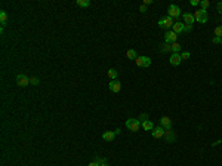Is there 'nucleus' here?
Listing matches in <instances>:
<instances>
[{
	"label": "nucleus",
	"instance_id": "f257e3e1",
	"mask_svg": "<svg viewBox=\"0 0 222 166\" xmlns=\"http://www.w3.org/2000/svg\"><path fill=\"white\" fill-rule=\"evenodd\" d=\"M192 15H194V19H195L198 24H206V22L209 21V13H207V10H204V9H197Z\"/></svg>",
	"mask_w": 222,
	"mask_h": 166
},
{
	"label": "nucleus",
	"instance_id": "f03ea898",
	"mask_svg": "<svg viewBox=\"0 0 222 166\" xmlns=\"http://www.w3.org/2000/svg\"><path fill=\"white\" fill-rule=\"evenodd\" d=\"M173 24H175V21H173V18H170L169 15H167V16H163L162 19H159V27H160V28H172Z\"/></svg>",
	"mask_w": 222,
	"mask_h": 166
},
{
	"label": "nucleus",
	"instance_id": "7ed1b4c3",
	"mask_svg": "<svg viewBox=\"0 0 222 166\" xmlns=\"http://www.w3.org/2000/svg\"><path fill=\"white\" fill-rule=\"evenodd\" d=\"M141 126H142V124H141V122H139L138 119H128V120H126V127H128L129 130H132V132H138Z\"/></svg>",
	"mask_w": 222,
	"mask_h": 166
},
{
	"label": "nucleus",
	"instance_id": "20e7f679",
	"mask_svg": "<svg viewBox=\"0 0 222 166\" xmlns=\"http://www.w3.org/2000/svg\"><path fill=\"white\" fill-rule=\"evenodd\" d=\"M167 12H169V16L170 18H179L182 13H181V7L178 4H170L167 7Z\"/></svg>",
	"mask_w": 222,
	"mask_h": 166
},
{
	"label": "nucleus",
	"instance_id": "39448f33",
	"mask_svg": "<svg viewBox=\"0 0 222 166\" xmlns=\"http://www.w3.org/2000/svg\"><path fill=\"white\" fill-rule=\"evenodd\" d=\"M135 62H136L138 67H144V68H147V67L151 65V59H150L148 56H138V58L135 59Z\"/></svg>",
	"mask_w": 222,
	"mask_h": 166
},
{
	"label": "nucleus",
	"instance_id": "423d86ee",
	"mask_svg": "<svg viewBox=\"0 0 222 166\" xmlns=\"http://www.w3.org/2000/svg\"><path fill=\"white\" fill-rule=\"evenodd\" d=\"M16 84H18V86H21V87H24V86L30 84V77H27L24 73L16 74Z\"/></svg>",
	"mask_w": 222,
	"mask_h": 166
},
{
	"label": "nucleus",
	"instance_id": "0eeeda50",
	"mask_svg": "<svg viewBox=\"0 0 222 166\" xmlns=\"http://www.w3.org/2000/svg\"><path fill=\"white\" fill-rule=\"evenodd\" d=\"M164 132H166V130H164L163 126H156V127L151 130V135H153L156 139H159V138H163V136H164Z\"/></svg>",
	"mask_w": 222,
	"mask_h": 166
},
{
	"label": "nucleus",
	"instance_id": "6e6552de",
	"mask_svg": "<svg viewBox=\"0 0 222 166\" xmlns=\"http://www.w3.org/2000/svg\"><path fill=\"white\" fill-rule=\"evenodd\" d=\"M178 39V34L172 30V31H167L166 34H164V43H169V44H172V43H175Z\"/></svg>",
	"mask_w": 222,
	"mask_h": 166
},
{
	"label": "nucleus",
	"instance_id": "1a4fd4ad",
	"mask_svg": "<svg viewBox=\"0 0 222 166\" xmlns=\"http://www.w3.org/2000/svg\"><path fill=\"white\" fill-rule=\"evenodd\" d=\"M160 126H163L166 130H170V129H172V120H170V117L163 116V117L160 119Z\"/></svg>",
	"mask_w": 222,
	"mask_h": 166
},
{
	"label": "nucleus",
	"instance_id": "9d476101",
	"mask_svg": "<svg viewBox=\"0 0 222 166\" xmlns=\"http://www.w3.org/2000/svg\"><path fill=\"white\" fill-rule=\"evenodd\" d=\"M108 87H110L111 92L117 93V92H120V89H122V83L119 82V80H111L110 84H108Z\"/></svg>",
	"mask_w": 222,
	"mask_h": 166
},
{
	"label": "nucleus",
	"instance_id": "9b49d317",
	"mask_svg": "<svg viewBox=\"0 0 222 166\" xmlns=\"http://www.w3.org/2000/svg\"><path fill=\"white\" fill-rule=\"evenodd\" d=\"M181 61H182L181 53H172V56L169 58V62H170V65H173V67H178V65L181 64Z\"/></svg>",
	"mask_w": 222,
	"mask_h": 166
},
{
	"label": "nucleus",
	"instance_id": "f8f14e48",
	"mask_svg": "<svg viewBox=\"0 0 222 166\" xmlns=\"http://www.w3.org/2000/svg\"><path fill=\"white\" fill-rule=\"evenodd\" d=\"M163 138L166 139V142H175L176 141V133L170 129V130H166L164 132V136Z\"/></svg>",
	"mask_w": 222,
	"mask_h": 166
},
{
	"label": "nucleus",
	"instance_id": "ddd939ff",
	"mask_svg": "<svg viewBox=\"0 0 222 166\" xmlns=\"http://www.w3.org/2000/svg\"><path fill=\"white\" fill-rule=\"evenodd\" d=\"M114 138H116V132H114V130H105V132L102 133V139H104V141L111 142V141H114Z\"/></svg>",
	"mask_w": 222,
	"mask_h": 166
},
{
	"label": "nucleus",
	"instance_id": "4468645a",
	"mask_svg": "<svg viewBox=\"0 0 222 166\" xmlns=\"http://www.w3.org/2000/svg\"><path fill=\"white\" fill-rule=\"evenodd\" d=\"M182 18H184V22H185L187 25H192V24L195 22V19H194V15H192V13H188V12H187V13H184V15H182Z\"/></svg>",
	"mask_w": 222,
	"mask_h": 166
},
{
	"label": "nucleus",
	"instance_id": "2eb2a0df",
	"mask_svg": "<svg viewBox=\"0 0 222 166\" xmlns=\"http://www.w3.org/2000/svg\"><path fill=\"white\" fill-rule=\"evenodd\" d=\"M172 28H173V31H175L176 34H179V33H184V31H185V24H184V22H175Z\"/></svg>",
	"mask_w": 222,
	"mask_h": 166
},
{
	"label": "nucleus",
	"instance_id": "dca6fc26",
	"mask_svg": "<svg viewBox=\"0 0 222 166\" xmlns=\"http://www.w3.org/2000/svg\"><path fill=\"white\" fill-rule=\"evenodd\" d=\"M6 22H7V13H6L4 10H0V24H1V31H3V28H4Z\"/></svg>",
	"mask_w": 222,
	"mask_h": 166
},
{
	"label": "nucleus",
	"instance_id": "f3484780",
	"mask_svg": "<svg viewBox=\"0 0 222 166\" xmlns=\"http://www.w3.org/2000/svg\"><path fill=\"white\" fill-rule=\"evenodd\" d=\"M107 74H108V77H110L111 80H117V76H119V71H117L116 68H110V70L107 71Z\"/></svg>",
	"mask_w": 222,
	"mask_h": 166
},
{
	"label": "nucleus",
	"instance_id": "a211bd4d",
	"mask_svg": "<svg viewBox=\"0 0 222 166\" xmlns=\"http://www.w3.org/2000/svg\"><path fill=\"white\" fill-rule=\"evenodd\" d=\"M141 124H142V127H144L145 130H153V129L156 127V126H154V123H153L151 120H145V122H142Z\"/></svg>",
	"mask_w": 222,
	"mask_h": 166
},
{
	"label": "nucleus",
	"instance_id": "6ab92c4d",
	"mask_svg": "<svg viewBox=\"0 0 222 166\" xmlns=\"http://www.w3.org/2000/svg\"><path fill=\"white\" fill-rule=\"evenodd\" d=\"M162 53H167V52H172V49H170V44L169 43H162L160 44V49H159Z\"/></svg>",
	"mask_w": 222,
	"mask_h": 166
},
{
	"label": "nucleus",
	"instance_id": "aec40b11",
	"mask_svg": "<svg viewBox=\"0 0 222 166\" xmlns=\"http://www.w3.org/2000/svg\"><path fill=\"white\" fill-rule=\"evenodd\" d=\"M126 56H128V59H136V58H138V53H136L135 49H129V50L126 52Z\"/></svg>",
	"mask_w": 222,
	"mask_h": 166
},
{
	"label": "nucleus",
	"instance_id": "412c9836",
	"mask_svg": "<svg viewBox=\"0 0 222 166\" xmlns=\"http://www.w3.org/2000/svg\"><path fill=\"white\" fill-rule=\"evenodd\" d=\"M170 49H172V52H173V53H179V52H181V49H182V46H181L178 42H175V43H172V44H170Z\"/></svg>",
	"mask_w": 222,
	"mask_h": 166
},
{
	"label": "nucleus",
	"instance_id": "4be33fe9",
	"mask_svg": "<svg viewBox=\"0 0 222 166\" xmlns=\"http://www.w3.org/2000/svg\"><path fill=\"white\" fill-rule=\"evenodd\" d=\"M76 4L80 6V7H89L90 6V0H77Z\"/></svg>",
	"mask_w": 222,
	"mask_h": 166
},
{
	"label": "nucleus",
	"instance_id": "5701e85b",
	"mask_svg": "<svg viewBox=\"0 0 222 166\" xmlns=\"http://www.w3.org/2000/svg\"><path fill=\"white\" fill-rule=\"evenodd\" d=\"M209 4H210L209 0H201V1H200V9H204V10H206V9L209 7Z\"/></svg>",
	"mask_w": 222,
	"mask_h": 166
},
{
	"label": "nucleus",
	"instance_id": "b1692460",
	"mask_svg": "<svg viewBox=\"0 0 222 166\" xmlns=\"http://www.w3.org/2000/svg\"><path fill=\"white\" fill-rule=\"evenodd\" d=\"M215 37H222V25H218L215 28Z\"/></svg>",
	"mask_w": 222,
	"mask_h": 166
},
{
	"label": "nucleus",
	"instance_id": "393cba45",
	"mask_svg": "<svg viewBox=\"0 0 222 166\" xmlns=\"http://www.w3.org/2000/svg\"><path fill=\"white\" fill-rule=\"evenodd\" d=\"M30 83H31V84H34V86H37V84L40 83V79H39V77H36V76H33V77H30Z\"/></svg>",
	"mask_w": 222,
	"mask_h": 166
},
{
	"label": "nucleus",
	"instance_id": "a878e982",
	"mask_svg": "<svg viewBox=\"0 0 222 166\" xmlns=\"http://www.w3.org/2000/svg\"><path fill=\"white\" fill-rule=\"evenodd\" d=\"M95 162H98L99 165H102V163H107V159H105V157H99V156H96V157H95Z\"/></svg>",
	"mask_w": 222,
	"mask_h": 166
},
{
	"label": "nucleus",
	"instance_id": "bb28decb",
	"mask_svg": "<svg viewBox=\"0 0 222 166\" xmlns=\"http://www.w3.org/2000/svg\"><path fill=\"white\" fill-rule=\"evenodd\" d=\"M190 56H191L190 52H182V53H181V58H182V59H188Z\"/></svg>",
	"mask_w": 222,
	"mask_h": 166
},
{
	"label": "nucleus",
	"instance_id": "cd10ccee",
	"mask_svg": "<svg viewBox=\"0 0 222 166\" xmlns=\"http://www.w3.org/2000/svg\"><path fill=\"white\" fill-rule=\"evenodd\" d=\"M147 117H148V116H147V114H141V117H139V122H141V123H142V122H145V120H148V119H147Z\"/></svg>",
	"mask_w": 222,
	"mask_h": 166
},
{
	"label": "nucleus",
	"instance_id": "c85d7f7f",
	"mask_svg": "<svg viewBox=\"0 0 222 166\" xmlns=\"http://www.w3.org/2000/svg\"><path fill=\"white\" fill-rule=\"evenodd\" d=\"M216 7H218V12H219V13L222 15V1H219V3L216 4Z\"/></svg>",
	"mask_w": 222,
	"mask_h": 166
},
{
	"label": "nucleus",
	"instance_id": "c756f323",
	"mask_svg": "<svg viewBox=\"0 0 222 166\" xmlns=\"http://www.w3.org/2000/svg\"><path fill=\"white\" fill-rule=\"evenodd\" d=\"M190 3H191L192 6H198V4H200V1H198V0H191Z\"/></svg>",
	"mask_w": 222,
	"mask_h": 166
},
{
	"label": "nucleus",
	"instance_id": "7c9ffc66",
	"mask_svg": "<svg viewBox=\"0 0 222 166\" xmlns=\"http://www.w3.org/2000/svg\"><path fill=\"white\" fill-rule=\"evenodd\" d=\"M139 10H141V12H147V6H145V4H141V6H139Z\"/></svg>",
	"mask_w": 222,
	"mask_h": 166
},
{
	"label": "nucleus",
	"instance_id": "2f4dec72",
	"mask_svg": "<svg viewBox=\"0 0 222 166\" xmlns=\"http://www.w3.org/2000/svg\"><path fill=\"white\" fill-rule=\"evenodd\" d=\"M191 30H192V25H185V31H184V33H187V31L190 33Z\"/></svg>",
	"mask_w": 222,
	"mask_h": 166
},
{
	"label": "nucleus",
	"instance_id": "473e14b6",
	"mask_svg": "<svg viewBox=\"0 0 222 166\" xmlns=\"http://www.w3.org/2000/svg\"><path fill=\"white\" fill-rule=\"evenodd\" d=\"M212 42H213V43H221V37H213Z\"/></svg>",
	"mask_w": 222,
	"mask_h": 166
},
{
	"label": "nucleus",
	"instance_id": "72a5a7b5",
	"mask_svg": "<svg viewBox=\"0 0 222 166\" xmlns=\"http://www.w3.org/2000/svg\"><path fill=\"white\" fill-rule=\"evenodd\" d=\"M88 166H101V165H99L98 162H95V160H93V162H90V163H89Z\"/></svg>",
	"mask_w": 222,
	"mask_h": 166
},
{
	"label": "nucleus",
	"instance_id": "f704fd0d",
	"mask_svg": "<svg viewBox=\"0 0 222 166\" xmlns=\"http://www.w3.org/2000/svg\"><path fill=\"white\" fill-rule=\"evenodd\" d=\"M144 4L148 6V4H153V0H144Z\"/></svg>",
	"mask_w": 222,
	"mask_h": 166
},
{
	"label": "nucleus",
	"instance_id": "c9c22d12",
	"mask_svg": "<svg viewBox=\"0 0 222 166\" xmlns=\"http://www.w3.org/2000/svg\"><path fill=\"white\" fill-rule=\"evenodd\" d=\"M114 132H116V135H120V133H122V130H120V129H116Z\"/></svg>",
	"mask_w": 222,
	"mask_h": 166
},
{
	"label": "nucleus",
	"instance_id": "e433bc0d",
	"mask_svg": "<svg viewBox=\"0 0 222 166\" xmlns=\"http://www.w3.org/2000/svg\"><path fill=\"white\" fill-rule=\"evenodd\" d=\"M101 166H110V165H108V163H102Z\"/></svg>",
	"mask_w": 222,
	"mask_h": 166
},
{
	"label": "nucleus",
	"instance_id": "4c0bfd02",
	"mask_svg": "<svg viewBox=\"0 0 222 166\" xmlns=\"http://www.w3.org/2000/svg\"><path fill=\"white\" fill-rule=\"evenodd\" d=\"M221 44H222V37H221Z\"/></svg>",
	"mask_w": 222,
	"mask_h": 166
}]
</instances>
